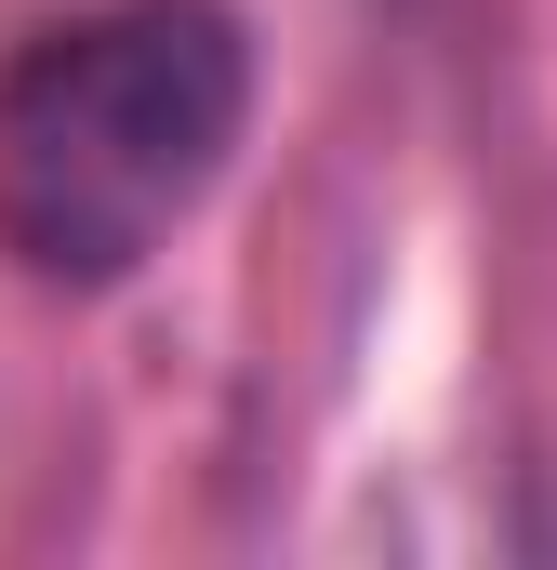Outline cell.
Segmentation results:
<instances>
[{
    "instance_id": "obj_1",
    "label": "cell",
    "mask_w": 557,
    "mask_h": 570,
    "mask_svg": "<svg viewBox=\"0 0 557 570\" xmlns=\"http://www.w3.org/2000/svg\"><path fill=\"white\" fill-rule=\"evenodd\" d=\"M253 40L226 0H107L0 67V253L53 292H120L226 186Z\"/></svg>"
}]
</instances>
